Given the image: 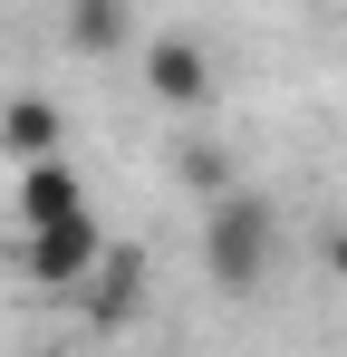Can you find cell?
<instances>
[{
  "instance_id": "obj_1",
  "label": "cell",
  "mask_w": 347,
  "mask_h": 357,
  "mask_svg": "<svg viewBox=\"0 0 347 357\" xmlns=\"http://www.w3.org/2000/svg\"><path fill=\"white\" fill-rule=\"evenodd\" d=\"M203 271H213L222 299H251V290H261V271H270V203H261V193L231 183L222 203L203 213Z\"/></svg>"
},
{
  "instance_id": "obj_2",
  "label": "cell",
  "mask_w": 347,
  "mask_h": 357,
  "mask_svg": "<svg viewBox=\"0 0 347 357\" xmlns=\"http://www.w3.org/2000/svg\"><path fill=\"white\" fill-rule=\"evenodd\" d=\"M97 251H107L97 213H77V222H58V232H20V280H29V290H77V280L97 271Z\"/></svg>"
},
{
  "instance_id": "obj_3",
  "label": "cell",
  "mask_w": 347,
  "mask_h": 357,
  "mask_svg": "<svg viewBox=\"0 0 347 357\" xmlns=\"http://www.w3.org/2000/svg\"><path fill=\"white\" fill-rule=\"evenodd\" d=\"M77 213H97V203H87V183H77L68 155L20 165V183H10V222H20V232H58V222H77Z\"/></svg>"
},
{
  "instance_id": "obj_4",
  "label": "cell",
  "mask_w": 347,
  "mask_h": 357,
  "mask_svg": "<svg viewBox=\"0 0 347 357\" xmlns=\"http://www.w3.org/2000/svg\"><path fill=\"white\" fill-rule=\"evenodd\" d=\"M77 299H87V319H97V328H125V319L145 309V251H135V241H107V251H97V271L77 280Z\"/></svg>"
},
{
  "instance_id": "obj_5",
  "label": "cell",
  "mask_w": 347,
  "mask_h": 357,
  "mask_svg": "<svg viewBox=\"0 0 347 357\" xmlns=\"http://www.w3.org/2000/svg\"><path fill=\"white\" fill-rule=\"evenodd\" d=\"M145 87H155L164 107H193V97L213 87V59H203L193 39H155V49H145Z\"/></svg>"
},
{
  "instance_id": "obj_6",
  "label": "cell",
  "mask_w": 347,
  "mask_h": 357,
  "mask_svg": "<svg viewBox=\"0 0 347 357\" xmlns=\"http://www.w3.org/2000/svg\"><path fill=\"white\" fill-rule=\"evenodd\" d=\"M58 135H68V126H58L49 97H10V107H0V155H20V165H49Z\"/></svg>"
},
{
  "instance_id": "obj_7",
  "label": "cell",
  "mask_w": 347,
  "mask_h": 357,
  "mask_svg": "<svg viewBox=\"0 0 347 357\" xmlns=\"http://www.w3.org/2000/svg\"><path fill=\"white\" fill-rule=\"evenodd\" d=\"M125 39H135V20H125L116 0H77V10H68V49L107 59V49H125Z\"/></svg>"
},
{
  "instance_id": "obj_8",
  "label": "cell",
  "mask_w": 347,
  "mask_h": 357,
  "mask_svg": "<svg viewBox=\"0 0 347 357\" xmlns=\"http://www.w3.org/2000/svg\"><path fill=\"white\" fill-rule=\"evenodd\" d=\"M183 174L203 183V193H213V203H222V193H231V174H222V155H213V145H193V155H183Z\"/></svg>"
},
{
  "instance_id": "obj_9",
  "label": "cell",
  "mask_w": 347,
  "mask_h": 357,
  "mask_svg": "<svg viewBox=\"0 0 347 357\" xmlns=\"http://www.w3.org/2000/svg\"><path fill=\"white\" fill-rule=\"evenodd\" d=\"M328 261H338V280H347V232H338V241H328Z\"/></svg>"
},
{
  "instance_id": "obj_10",
  "label": "cell",
  "mask_w": 347,
  "mask_h": 357,
  "mask_svg": "<svg viewBox=\"0 0 347 357\" xmlns=\"http://www.w3.org/2000/svg\"><path fill=\"white\" fill-rule=\"evenodd\" d=\"M49 357H58V348H49Z\"/></svg>"
}]
</instances>
